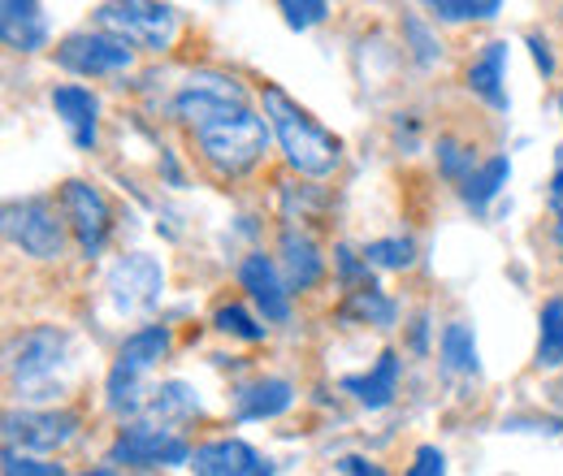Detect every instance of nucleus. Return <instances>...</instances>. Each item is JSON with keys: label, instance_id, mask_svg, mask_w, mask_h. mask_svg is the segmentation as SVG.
<instances>
[{"label": "nucleus", "instance_id": "nucleus-21", "mask_svg": "<svg viewBox=\"0 0 563 476\" xmlns=\"http://www.w3.org/2000/svg\"><path fill=\"white\" fill-rule=\"evenodd\" d=\"M507 178H511V165H507V156H494L486 165H477L464 182H460V191H464V204L468 208H486L507 187Z\"/></svg>", "mask_w": 563, "mask_h": 476}, {"label": "nucleus", "instance_id": "nucleus-6", "mask_svg": "<svg viewBox=\"0 0 563 476\" xmlns=\"http://www.w3.org/2000/svg\"><path fill=\"white\" fill-rule=\"evenodd\" d=\"M4 234L13 247H22L35 261H57L66 247V212L48 204V200H13L4 204Z\"/></svg>", "mask_w": 563, "mask_h": 476}, {"label": "nucleus", "instance_id": "nucleus-13", "mask_svg": "<svg viewBox=\"0 0 563 476\" xmlns=\"http://www.w3.org/2000/svg\"><path fill=\"white\" fill-rule=\"evenodd\" d=\"M0 40L13 53L48 48V18L40 0H0Z\"/></svg>", "mask_w": 563, "mask_h": 476}, {"label": "nucleus", "instance_id": "nucleus-12", "mask_svg": "<svg viewBox=\"0 0 563 476\" xmlns=\"http://www.w3.org/2000/svg\"><path fill=\"white\" fill-rule=\"evenodd\" d=\"M187 468L200 476H269L274 473V464H269L256 446H247V442H239V438H221V442H209V446L191 451V464H187Z\"/></svg>", "mask_w": 563, "mask_h": 476}, {"label": "nucleus", "instance_id": "nucleus-27", "mask_svg": "<svg viewBox=\"0 0 563 476\" xmlns=\"http://www.w3.org/2000/svg\"><path fill=\"white\" fill-rule=\"evenodd\" d=\"M412 256H417L412 239H377V243L364 247V261H368L373 269H408Z\"/></svg>", "mask_w": 563, "mask_h": 476}, {"label": "nucleus", "instance_id": "nucleus-26", "mask_svg": "<svg viewBox=\"0 0 563 476\" xmlns=\"http://www.w3.org/2000/svg\"><path fill=\"white\" fill-rule=\"evenodd\" d=\"M442 22H486L503 9V0H421Z\"/></svg>", "mask_w": 563, "mask_h": 476}, {"label": "nucleus", "instance_id": "nucleus-36", "mask_svg": "<svg viewBox=\"0 0 563 476\" xmlns=\"http://www.w3.org/2000/svg\"><path fill=\"white\" fill-rule=\"evenodd\" d=\"M424 330H429V317H417V325H412V346L424 351Z\"/></svg>", "mask_w": 563, "mask_h": 476}, {"label": "nucleus", "instance_id": "nucleus-31", "mask_svg": "<svg viewBox=\"0 0 563 476\" xmlns=\"http://www.w3.org/2000/svg\"><path fill=\"white\" fill-rule=\"evenodd\" d=\"M438 160H442V169H446V178H455V182H464L477 165H473V152L468 147H460L455 139H442L438 143Z\"/></svg>", "mask_w": 563, "mask_h": 476}, {"label": "nucleus", "instance_id": "nucleus-1", "mask_svg": "<svg viewBox=\"0 0 563 476\" xmlns=\"http://www.w3.org/2000/svg\"><path fill=\"white\" fill-rule=\"evenodd\" d=\"M174 113H178V122L191 126L205 160L225 178H239V174L256 169L261 156H265L269 131H274L269 118H261L247 104L243 82L230 78V74H212V69L191 74L178 87Z\"/></svg>", "mask_w": 563, "mask_h": 476}, {"label": "nucleus", "instance_id": "nucleus-32", "mask_svg": "<svg viewBox=\"0 0 563 476\" xmlns=\"http://www.w3.org/2000/svg\"><path fill=\"white\" fill-rule=\"evenodd\" d=\"M62 476L66 468L62 464H44V460H26V455H18V446L9 442L4 446V476Z\"/></svg>", "mask_w": 563, "mask_h": 476}, {"label": "nucleus", "instance_id": "nucleus-23", "mask_svg": "<svg viewBox=\"0 0 563 476\" xmlns=\"http://www.w3.org/2000/svg\"><path fill=\"white\" fill-rule=\"evenodd\" d=\"M442 364H446L451 373H468V377H477V373H482L477 339H473V330H468L464 321H455V325H446V330H442Z\"/></svg>", "mask_w": 563, "mask_h": 476}, {"label": "nucleus", "instance_id": "nucleus-8", "mask_svg": "<svg viewBox=\"0 0 563 476\" xmlns=\"http://www.w3.org/2000/svg\"><path fill=\"white\" fill-rule=\"evenodd\" d=\"M104 290H109V303H113L118 317H143V312H152V308L161 303V295H165V269H161L156 256L131 252V256H122V261L109 269Z\"/></svg>", "mask_w": 563, "mask_h": 476}, {"label": "nucleus", "instance_id": "nucleus-17", "mask_svg": "<svg viewBox=\"0 0 563 476\" xmlns=\"http://www.w3.org/2000/svg\"><path fill=\"white\" fill-rule=\"evenodd\" d=\"M343 390L355 395V403H364L368 411L386 408V403L395 399V390H399V355H395V351H382V359H377L373 373H364V377H343Z\"/></svg>", "mask_w": 563, "mask_h": 476}, {"label": "nucleus", "instance_id": "nucleus-24", "mask_svg": "<svg viewBox=\"0 0 563 476\" xmlns=\"http://www.w3.org/2000/svg\"><path fill=\"white\" fill-rule=\"evenodd\" d=\"M165 351H169V330L165 325H143V330H135L131 339L122 342V355L118 359H126V364H135V368L147 373Z\"/></svg>", "mask_w": 563, "mask_h": 476}, {"label": "nucleus", "instance_id": "nucleus-29", "mask_svg": "<svg viewBox=\"0 0 563 476\" xmlns=\"http://www.w3.org/2000/svg\"><path fill=\"white\" fill-rule=\"evenodd\" d=\"M212 325L221 330V334H234V339L243 342H261L265 339V325H256L239 303H230V308H217V317H212Z\"/></svg>", "mask_w": 563, "mask_h": 476}, {"label": "nucleus", "instance_id": "nucleus-35", "mask_svg": "<svg viewBox=\"0 0 563 476\" xmlns=\"http://www.w3.org/2000/svg\"><path fill=\"white\" fill-rule=\"evenodd\" d=\"M529 48H533V62H538L542 74H555V57H551V48L542 40H529Z\"/></svg>", "mask_w": 563, "mask_h": 476}, {"label": "nucleus", "instance_id": "nucleus-18", "mask_svg": "<svg viewBox=\"0 0 563 476\" xmlns=\"http://www.w3.org/2000/svg\"><path fill=\"white\" fill-rule=\"evenodd\" d=\"M503 69H507V44L503 40H494V44H486L482 48V57L468 66V87L490 104V109H498V113H507V87H503Z\"/></svg>", "mask_w": 563, "mask_h": 476}, {"label": "nucleus", "instance_id": "nucleus-11", "mask_svg": "<svg viewBox=\"0 0 563 476\" xmlns=\"http://www.w3.org/2000/svg\"><path fill=\"white\" fill-rule=\"evenodd\" d=\"M239 281H243V290L252 295V303L261 308L265 321H274V325L290 321V281H286V273H278V265L269 256H247L239 265Z\"/></svg>", "mask_w": 563, "mask_h": 476}, {"label": "nucleus", "instance_id": "nucleus-30", "mask_svg": "<svg viewBox=\"0 0 563 476\" xmlns=\"http://www.w3.org/2000/svg\"><path fill=\"white\" fill-rule=\"evenodd\" d=\"M404 35H408V44H412L417 66H433V62L442 57V44L433 40V31L424 26L421 18H404Z\"/></svg>", "mask_w": 563, "mask_h": 476}, {"label": "nucleus", "instance_id": "nucleus-39", "mask_svg": "<svg viewBox=\"0 0 563 476\" xmlns=\"http://www.w3.org/2000/svg\"><path fill=\"white\" fill-rule=\"evenodd\" d=\"M217 4H221V0H217Z\"/></svg>", "mask_w": 563, "mask_h": 476}, {"label": "nucleus", "instance_id": "nucleus-4", "mask_svg": "<svg viewBox=\"0 0 563 476\" xmlns=\"http://www.w3.org/2000/svg\"><path fill=\"white\" fill-rule=\"evenodd\" d=\"M96 26L131 40L147 53H165L178 40V13L165 0H104L96 9Z\"/></svg>", "mask_w": 563, "mask_h": 476}, {"label": "nucleus", "instance_id": "nucleus-7", "mask_svg": "<svg viewBox=\"0 0 563 476\" xmlns=\"http://www.w3.org/2000/svg\"><path fill=\"white\" fill-rule=\"evenodd\" d=\"M57 66L78 78H104V74H126L135 66V44L113 35V31H78L57 44Z\"/></svg>", "mask_w": 563, "mask_h": 476}, {"label": "nucleus", "instance_id": "nucleus-15", "mask_svg": "<svg viewBox=\"0 0 563 476\" xmlns=\"http://www.w3.org/2000/svg\"><path fill=\"white\" fill-rule=\"evenodd\" d=\"M295 403V386L282 377H256L234 390V416L239 420H274Z\"/></svg>", "mask_w": 563, "mask_h": 476}, {"label": "nucleus", "instance_id": "nucleus-38", "mask_svg": "<svg viewBox=\"0 0 563 476\" xmlns=\"http://www.w3.org/2000/svg\"><path fill=\"white\" fill-rule=\"evenodd\" d=\"M560 109H563V100H560Z\"/></svg>", "mask_w": 563, "mask_h": 476}, {"label": "nucleus", "instance_id": "nucleus-2", "mask_svg": "<svg viewBox=\"0 0 563 476\" xmlns=\"http://www.w3.org/2000/svg\"><path fill=\"white\" fill-rule=\"evenodd\" d=\"M261 100H265V118H269V126L278 135L286 165L308 174V178H330L339 169V160H343V143L330 135L325 126H317L278 87H265Z\"/></svg>", "mask_w": 563, "mask_h": 476}, {"label": "nucleus", "instance_id": "nucleus-14", "mask_svg": "<svg viewBox=\"0 0 563 476\" xmlns=\"http://www.w3.org/2000/svg\"><path fill=\"white\" fill-rule=\"evenodd\" d=\"M53 109H57V118L66 122L74 147H78V152H91V147H96L100 100H96L87 87H57V91H53Z\"/></svg>", "mask_w": 563, "mask_h": 476}, {"label": "nucleus", "instance_id": "nucleus-9", "mask_svg": "<svg viewBox=\"0 0 563 476\" xmlns=\"http://www.w3.org/2000/svg\"><path fill=\"white\" fill-rule=\"evenodd\" d=\"M62 212L70 221L82 256H100V247L109 243V225H113L109 200L96 187H87V182H66L62 187Z\"/></svg>", "mask_w": 563, "mask_h": 476}, {"label": "nucleus", "instance_id": "nucleus-19", "mask_svg": "<svg viewBox=\"0 0 563 476\" xmlns=\"http://www.w3.org/2000/svg\"><path fill=\"white\" fill-rule=\"evenodd\" d=\"M143 411L152 420H161V424H187V420H200L205 408H200V399H196V390L187 381H161L152 390V399L143 403Z\"/></svg>", "mask_w": 563, "mask_h": 476}, {"label": "nucleus", "instance_id": "nucleus-5", "mask_svg": "<svg viewBox=\"0 0 563 476\" xmlns=\"http://www.w3.org/2000/svg\"><path fill=\"white\" fill-rule=\"evenodd\" d=\"M109 464H113V468H135V473L183 468V464H191V446H187V438H178L174 429H161V424H126V429L118 433V442L109 446Z\"/></svg>", "mask_w": 563, "mask_h": 476}, {"label": "nucleus", "instance_id": "nucleus-34", "mask_svg": "<svg viewBox=\"0 0 563 476\" xmlns=\"http://www.w3.org/2000/svg\"><path fill=\"white\" fill-rule=\"evenodd\" d=\"M334 468H339V473H352V476H382V473H386L382 464H368L364 455H343Z\"/></svg>", "mask_w": 563, "mask_h": 476}, {"label": "nucleus", "instance_id": "nucleus-3", "mask_svg": "<svg viewBox=\"0 0 563 476\" xmlns=\"http://www.w3.org/2000/svg\"><path fill=\"white\" fill-rule=\"evenodd\" d=\"M66 364H70V334H62L57 325H35L9 342V377L26 399H48Z\"/></svg>", "mask_w": 563, "mask_h": 476}, {"label": "nucleus", "instance_id": "nucleus-22", "mask_svg": "<svg viewBox=\"0 0 563 476\" xmlns=\"http://www.w3.org/2000/svg\"><path fill=\"white\" fill-rule=\"evenodd\" d=\"M143 368H135V364H126V359H118L113 364V373H109V411L113 416H135V411H143Z\"/></svg>", "mask_w": 563, "mask_h": 476}, {"label": "nucleus", "instance_id": "nucleus-28", "mask_svg": "<svg viewBox=\"0 0 563 476\" xmlns=\"http://www.w3.org/2000/svg\"><path fill=\"white\" fill-rule=\"evenodd\" d=\"M278 9H282V18H286L290 31H312V26L325 22L330 0H278Z\"/></svg>", "mask_w": 563, "mask_h": 476}, {"label": "nucleus", "instance_id": "nucleus-37", "mask_svg": "<svg viewBox=\"0 0 563 476\" xmlns=\"http://www.w3.org/2000/svg\"><path fill=\"white\" fill-rule=\"evenodd\" d=\"M560 243H563V217H560Z\"/></svg>", "mask_w": 563, "mask_h": 476}, {"label": "nucleus", "instance_id": "nucleus-33", "mask_svg": "<svg viewBox=\"0 0 563 476\" xmlns=\"http://www.w3.org/2000/svg\"><path fill=\"white\" fill-rule=\"evenodd\" d=\"M408 473L412 476H442L446 473V455H442L438 446H421V451H417V464H412Z\"/></svg>", "mask_w": 563, "mask_h": 476}, {"label": "nucleus", "instance_id": "nucleus-10", "mask_svg": "<svg viewBox=\"0 0 563 476\" xmlns=\"http://www.w3.org/2000/svg\"><path fill=\"white\" fill-rule=\"evenodd\" d=\"M78 429V416L74 411H9L4 416V438L9 442H22V451H35V455H53L57 446H66Z\"/></svg>", "mask_w": 563, "mask_h": 476}, {"label": "nucleus", "instance_id": "nucleus-16", "mask_svg": "<svg viewBox=\"0 0 563 476\" xmlns=\"http://www.w3.org/2000/svg\"><path fill=\"white\" fill-rule=\"evenodd\" d=\"M282 273H286V281H290V290H312L317 281H321V273H325V261H321V252H317V243L308 239V234H299V230H282Z\"/></svg>", "mask_w": 563, "mask_h": 476}, {"label": "nucleus", "instance_id": "nucleus-25", "mask_svg": "<svg viewBox=\"0 0 563 476\" xmlns=\"http://www.w3.org/2000/svg\"><path fill=\"white\" fill-rule=\"evenodd\" d=\"M563 364V299H551L542 308V330H538V368H560Z\"/></svg>", "mask_w": 563, "mask_h": 476}, {"label": "nucleus", "instance_id": "nucleus-20", "mask_svg": "<svg viewBox=\"0 0 563 476\" xmlns=\"http://www.w3.org/2000/svg\"><path fill=\"white\" fill-rule=\"evenodd\" d=\"M343 317L347 321H360V325H377V330H390L395 325V303L368 281V286H352V299L343 303Z\"/></svg>", "mask_w": 563, "mask_h": 476}]
</instances>
